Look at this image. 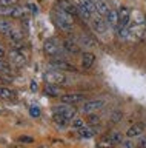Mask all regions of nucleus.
Masks as SVG:
<instances>
[{
  "mask_svg": "<svg viewBox=\"0 0 146 148\" xmlns=\"http://www.w3.org/2000/svg\"><path fill=\"white\" fill-rule=\"evenodd\" d=\"M83 100H85V96L80 94V92H66V94L62 96V102L63 103H68V105H75Z\"/></svg>",
  "mask_w": 146,
  "mask_h": 148,
  "instance_id": "obj_8",
  "label": "nucleus"
},
{
  "mask_svg": "<svg viewBox=\"0 0 146 148\" xmlns=\"http://www.w3.org/2000/svg\"><path fill=\"white\" fill-rule=\"evenodd\" d=\"M71 125H72V127H74L75 130H81V128L86 127V122H85V120H81V119H74Z\"/></svg>",
  "mask_w": 146,
  "mask_h": 148,
  "instance_id": "obj_29",
  "label": "nucleus"
},
{
  "mask_svg": "<svg viewBox=\"0 0 146 148\" xmlns=\"http://www.w3.org/2000/svg\"><path fill=\"white\" fill-rule=\"evenodd\" d=\"M139 147H141V148H146V136H140Z\"/></svg>",
  "mask_w": 146,
  "mask_h": 148,
  "instance_id": "obj_35",
  "label": "nucleus"
},
{
  "mask_svg": "<svg viewBox=\"0 0 146 148\" xmlns=\"http://www.w3.org/2000/svg\"><path fill=\"white\" fill-rule=\"evenodd\" d=\"M2 83H3V79H2V77H0V86H2Z\"/></svg>",
  "mask_w": 146,
  "mask_h": 148,
  "instance_id": "obj_40",
  "label": "nucleus"
},
{
  "mask_svg": "<svg viewBox=\"0 0 146 148\" xmlns=\"http://www.w3.org/2000/svg\"><path fill=\"white\" fill-rule=\"evenodd\" d=\"M2 16H10V17H16V18H22L25 16V8L22 6H3L0 9Z\"/></svg>",
  "mask_w": 146,
  "mask_h": 148,
  "instance_id": "obj_5",
  "label": "nucleus"
},
{
  "mask_svg": "<svg viewBox=\"0 0 146 148\" xmlns=\"http://www.w3.org/2000/svg\"><path fill=\"white\" fill-rule=\"evenodd\" d=\"M16 3H17V0H0L2 6H14Z\"/></svg>",
  "mask_w": 146,
  "mask_h": 148,
  "instance_id": "obj_32",
  "label": "nucleus"
},
{
  "mask_svg": "<svg viewBox=\"0 0 146 148\" xmlns=\"http://www.w3.org/2000/svg\"><path fill=\"white\" fill-rule=\"evenodd\" d=\"M123 117V111L122 110H114L112 114H111V122L112 123H118Z\"/></svg>",
  "mask_w": 146,
  "mask_h": 148,
  "instance_id": "obj_27",
  "label": "nucleus"
},
{
  "mask_svg": "<svg viewBox=\"0 0 146 148\" xmlns=\"http://www.w3.org/2000/svg\"><path fill=\"white\" fill-rule=\"evenodd\" d=\"M54 113H56V114H60V116H63V117H65V119H68V120H72V119L75 117V114H77V110H75L72 105L62 103V105H57V106H54Z\"/></svg>",
  "mask_w": 146,
  "mask_h": 148,
  "instance_id": "obj_3",
  "label": "nucleus"
},
{
  "mask_svg": "<svg viewBox=\"0 0 146 148\" xmlns=\"http://www.w3.org/2000/svg\"><path fill=\"white\" fill-rule=\"evenodd\" d=\"M58 8L66 11L71 16H79V6L74 3H71L69 0H58Z\"/></svg>",
  "mask_w": 146,
  "mask_h": 148,
  "instance_id": "obj_11",
  "label": "nucleus"
},
{
  "mask_svg": "<svg viewBox=\"0 0 146 148\" xmlns=\"http://www.w3.org/2000/svg\"><path fill=\"white\" fill-rule=\"evenodd\" d=\"M108 137L112 140L114 145H120L123 142V136H122V133H118V131H112L111 134H108Z\"/></svg>",
  "mask_w": 146,
  "mask_h": 148,
  "instance_id": "obj_24",
  "label": "nucleus"
},
{
  "mask_svg": "<svg viewBox=\"0 0 146 148\" xmlns=\"http://www.w3.org/2000/svg\"><path fill=\"white\" fill-rule=\"evenodd\" d=\"M10 60L12 63H16L17 66H23L26 63V57L22 54L20 49H11L10 51Z\"/></svg>",
  "mask_w": 146,
  "mask_h": 148,
  "instance_id": "obj_12",
  "label": "nucleus"
},
{
  "mask_svg": "<svg viewBox=\"0 0 146 148\" xmlns=\"http://www.w3.org/2000/svg\"><path fill=\"white\" fill-rule=\"evenodd\" d=\"M43 79L46 83H51V85H62L66 82V76L63 74V71H58V69L46 71L43 74Z\"/></svg>",
  "mask_w": 146,
  "mask_h": 148,
  "instance_id": "obj_2",
  "label": "nucleus"
},
{
  "mask_svg": "<svg viewBox=\"0 0 146 148\" xmlns=\"http://www.w3.org/2000/svg\"><path fill=\"white\" fill-rule=\"evenodd\" d=\"M52 120L56 122L57 127H60V128H65L66 125H68V122H69V120L65 119L63 116H60V114H56V113H54V116H52Z\"/></svg>",
  "mask_w": 146,
  "mask_h": 148,
  "instance_id": "obj_23",
  "label": "nucleus"
},
{
  "mask_svg": "<svg viewBox=\"0 0 146 148\" xmlns=\"http://www.w3.org/2000/svg\"><path fill=\"white\" fill-rule=\"evenodd\" d=\"M31 90H33V91H37V83H35V82L31 83Z\"/></svg>",
  "mask_w": 146,
  "mask_h": 148,
  "instance_id": "obj_38",
  "label": "nucleus"
},
{
  "mask_svg": "<svg viewBox=\"0 0 146 148\" xmlns=\"http://www.w3.org/2000/svg\"><path fill=\"white\" fill-rule=\"evenodd\" d=\"M95 62V56L92 53H83L81 54V66L83 68H91Z\"/></svg>",
  "mask_w": 146,
  "mask_h": 148,
  "instance_id": "obj_15",
  "label": "nucleus"
},
{
  "mask_svg": "<svg viewBox=\"0 0 146 148\" xmlns=\"http://www.w3.org/2000/svg\"><path fill=\"white\" fill-rule=\"evenodd\" d=\"M105 102L103 99H94V100H88V102H85L83 103V108H81V111L86 114H92L95 113V111H100L105 106Z\"/></svg>",
  "mask_w": 146,
  "mask_h": 148,
  "instance_id": "obj_4",
  "label": "nucleus"
},
{
  "mask_svg": "<svg viewBox=\"0 0 146 148\" xmlns=\"http://www.w3.org/2000/svg\"><path fill=\"white\" fill-rule=\"evenodd\" d=\"M106 22H108L109 26L117 28V26H118V11H115V9H111V11H109V14L106 16Z\"/></svg>",
  "mask_w": 146,
  "mask_h": 148,
  "instance_id": "obj_17",
  "label": "nucleus"
},
{
  "mask_svg": "<svg viewBox=\"0 0 146 148\" xmlns=\"http://www.w3.org/2000/svg\"><path fill=\"white\" fill-rule=\"evenodd\" d=\"M20 142L31 143V142H34V139H33V137H28V136H22V137H20Z\"/></svg>",
  "mask_w": 146,
  "mask_h": 148,
  "instance_id": "obj_36",
  "label": "nucleus"
},
{
  "mask_svg": "<svg viewBox=\"0 0 146 148\" xmlns=\"http://www.w3.org/2000/svg\"><path fill=\"white\" fill-rule=\"evenodd\" d=\"M56 18H57V25L60 26L63 31H69V29H72V26H74V16L68 14L66 11H63L60 8L56 11Z\"/></svg>",
  "mask_w": 146,
  "mask_h": 148,
  "instance_id": "obj_1",
  "label": "nucleus"
},
{
  "mask_svg": "<svg viewBox=\"0 0 146 148\" xmlns=\"http://www.w3.org/2000/svg\"><path fill=\"white\" fill-rule=\"evenodd\" d=\"M145 28H146V17H145Z\"/></svg>",
  "mask_w": 146,
  "mask_h": 148,
  "instance_id": "obj_41",
  "label": "nucleus"
},
{
  "mask_svg": "<svg viewBox=\"0 0 146 148\" xmlns=\"http://www.w3.org/2000/svg\"><path fill=\"white\" fill-rule=\"evenodd\" d=\"M43 51H45V54H48V56H51V57H54V56L60 54L62 49H60V45L57 43V40L48 39V40L43 43Z\"/></svg>",
  "mask_w": 146,
  "mask_h": 148,
  "instance_id": "obj_7",
  "label": "nucleus"
},
{
  "mask_svg": "<svg viewBox=\"0 0 146 148\" xmlns=\"http://www.w3.org/2000/svg\"><path fill=\"white\" fill-rule=\"evenodd\" d=\"M51 65H52L56 69H58V71H63V73H65V71H74V73H75V71H77L75 66H74L72 63L66 62V60H62V59H54L52 62H51Z\"/></svg>",
  "mask_w": 146,
  "mask_h": 148,
  "instance_id": "obj_10",
  "label": "nucleus"
},
{
  "mask_svg": "<svg viewBox=\"0 0 146 148\" xmlns=\"http://www.w3.org/2000/svg\"><path fill=\"white\" fill-rule=\"evenodd\" d=\"M26 8H28V9H29V11L33 12V14L37 12V6H35L34 3H28V5H26Z\"/></svg>",
  "mask_w": 146,
  "mask_h": 148,
  "instance_id": "obj_34",
  "label": "nucleus"
},
{
  "mask_svg": "<svg viewBox=\"0 0 146 148\" xmlns=\"http://www.w3.org/2000/svg\"><path fill=\"white\" fill-rule=\"evenodd\" d=\"M0 99H3V100H14L16 99V92L12 90H10V88L0 86Z\"/></svg>",
  "mask_w": 146,
  "mask_h": 148,
  "instance_id": "obj_18",
  "label": "nucleus"
},
{
  "mask_svg": "<svg viewBox=\"0 0 146 148\" xmlns=\"http://www.w3.org/2000/svg\"><path fill=\"white\" fill-rule=\"evenodd\" d=\"M63 48H65L69 54H77V53H79V49H80L79 46H77L74 42H71L69 39H66L65 42H63Z\"/></svg>",
  "mask_w": 146,
  "mask_h": 148,
  "instance_id": "obj_19",
  "label": "nucleus"
},
{
  "mask_svg": "<svg viewBox=\"0 0 146 148\" xmlns=\"http://www.w3.org/2000/svg\"><path fill=\"white\" fill-rule=\"evenodd\" d=\"M5 57V51H3V48H0V59Z\"/></svg>",
  "mask_w": 146,
  "mask_h": 148,
  "instance_id": "obj_39",
  "label": "nucleus"
},
{
  "mask_svg": "<svg viewBox=\"0 0 146 148\" xmlns=\"http://www.w3.org/2000/svg\"><path fill=\"white\" fill-rule=\"evenodd\" d=\"M79 5H80V6H83L85 9H88L91 14L97 12V11H95V2H92V0H79Z\"/></svg>",
  "mask_w": 146,
  "mask_h": 148,
  "instance_id": "obj_20",
  "label": "nucleus"
},
{
  "mask_svg": "<svg viewBox=\"0 0 146 148\" xmlns=\"http://www.w3.org/2000/svg\"><path fill=\"white\" fill-rule=\"evenodd\" d=\"M79 16H80L81 18H85V20H86V18H89L91 16H92V14H91L88 9H85L83 6H80V5H79Z\"/></svg>",
  "mask_w": 146,
  "mask_h": 148,
  "instance_id": "obj_30",
  "label": "nucleus"
},
{
  "mask_svg": "<svg viewBox=\"0 0 146 148\" xmlns=\"http://www.w3.org/2000/svg\"><path fill=\"white\" fill-rule=\"evenodd\" d=\"M120 145L123 148H134V143H132V139H128V140H123Z\"/></svg>",
  "mask_w": 146,
  "mask_h": 148,
  "instance_id": "obj_33",
  "label": "nucleus"
},
{
  "mask_svg": "<svg viewBox=\"0 0 146 148\" xmlns=\"http://www.w3.org/2000/svg\"><path fill=\"white\" fill-rule=\"evenodd\" d=\"M108 22H106V18L102 17V16H98V14H95L94 16V20H92V28L97 32H100V34H103V32H106L108 31Z\"/></svg>",
  "mask_w": 146,
  "mask_h": 148,
  "instance_id": "obj_9",
  "label": "nucleus"
},
{
  "mask_svg": "<svg viewBox=\"0 0 146 148\" xmlns=\"http://www.w3.org/2000/svg\"><path fill=\"white\" fill-rule=\"evenodd\" d=\"M29 114L33 116V117H40V108L39 106H29Z\"/></svg>",
  "mask_w": 146,
  "mask_h": 148,
  "instance_id": "obj_31",
  "label": "nucleus"
},
{
  "mask_svg": "<svg viewBox=\"0 0 146 148\" xmlns=\"http://www.w3.org/2000/svg\"><path fill=\"white\" fill-rule=\"evenodd\" d=\"M89 122H92V123L97 125L98 123V117H97V116H94V114H89Z\"/></svg>",
  "mask_w": 146,
  "mask_h": 148,
  "instance_id": "obj_37",
  "label": "nucleus"
},
{
  "mask_svg": "<svg viewBox=\"0 0 146 148\" xmlns=\"http://www.w3.org/2000/svg\"><path fill=\"white\" fill-rule=\"evenodd\" d=\"M129 20H131V9L123 6L118 11V26L115 29H122V28H128L129 26Z\"/></svg>",
  "mask_w": 146,
  "mask_h": 148,
  "instance_id": "obj_6",
  "label": "nucleus"
},
{
  "mask_svg": "<svg viewBox=\"0 0 146 148\" xmlns=\"http://www.w3.org/2000/svg\"><path fill=\"white\" fill-rule=\"evenodd\" d=\"M8 36H10V42L14 46H19L22 43V40H23V34H22L20 31H17V29H12Z\"/></svg>",
  "mask_w": 146,
  "mask_h": 148,
  "instance_id": "obj_16",
  "label": "nucleus"
},
{
  "mask_svg": "<svg viewBox=\"0 0 146 148\" xmlns=\"http://www.w3.org/2000/svg\"><path fill=\"white\" fill-rule=\"evenodd\" d=\"M77 133H79L81 137H85V139H91V137L94 136L92 130H89L88 127H85V128H81V130H77Z\"/></svg>",
  "mask_w": 146,
  "mask_h": 148,
  "instance_id": "obj_28",
  "label": "nucleus"
},
{
  "mask_svg": "<svg viewBox=\"0 0 146 148\" xmlns=\"http://www.w3.org/2000/svg\"><path fill=\"white\" fill-rule=\"evenodd\" d=\"M145 131V125L143 123H134L132 127H129V130L126 131V137L132 139V137H140Z\"/></svg>",
  "mask_w": 146,
  "mask_h": 148,
  "instance_id": "obj_13",
  "label": "nucleus"
},
{
  "mask_svg": "<svg viewBox=\"0 0 146 148\" xmlns=\"http://www.w3.org/2000/svg\"><path fill=\"white\" fill-rule=\"evenodd\" d=\"M97 145H98V148H114V143H112V140L108 136H105V137L100 139Z\"/></svg>",
  "mask_w": 146,
  "mask_h": 148,
  "instance_id": "obj_25",
  "label": "nucleus"
},
{
  "mask_svg": "<svg viewBox=\"0 0 146 148\" xmlns=\"http://www.w3.org/2000/svg\"><path fill=\"white\" fill-rule=\"evenodd\" d=\"M139 148H141V147H139Z\"/></svg>",
  "mask_w": 146,
  "mask_h": 148,
  "instance_id": "obj_42",
  "label": "nucleus"
},
{
  "mask_svg": "<svg viewBox=\"0 0 146 148\" xmlns=\"http://www.w3.org/2000/svg\"><path fill=\"white\" fill-rule=\"evenodd\" d=\"M14 29L11 25V22L8 20H0V34H10V32Z\"/></svg>",
  "mask_w": 146,
  "mask_h": 148,
  "instance_id": "obj_21",
  "label": "nucleus"
},
{
  "mask_svg": "<svg viewBox=\"0 0 146 148\" xmlns=\"http://www.w3.org/2000/svg\"><path fill=\"white\" fill-rule=\"evenodd\" d=\"M0 74H6V76H10V74H11L10 63L5 62V60H2V59H0Z\"/></svg>",
  "mask_w": 146,
  "mask_h": 148,
  "instance_id": "obj_26",
  "label": "nucleus"
},
{
  "mask_svg": "<svg viewBox=\"0 0 146 148\" xmlns=\"http://www.w3.org/2000/svg\"><path fill=\"white\" fill-rule=\"evenodd\" d=\"M95 11H97L98 16L106 17L109 14V11H111V8H109V5L105 0H95Z\"/></svg>",
  "mask_w": 146,
  "mask_h": 148,
  "instance_id": "obj_14",
  "label": "nucleus"
},
{
  "mask_svg": "<svg viewBox=\"0 0 146 148\" xmlns=\"http://www.w3.org/2000/svg\"><path fill=\"white\" fill-rule=\"evenodd\" d=\"M45 92H46L48 96H51V97H58V94H60L58 88L56 85H51V83H46V86H45Z\"/></svg>",
  "mask_w": 146,
  "mask_h": 148,
  "instance_id": "obj_22",
  "label": "nucleus"
}]
</instances>
